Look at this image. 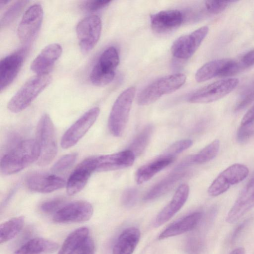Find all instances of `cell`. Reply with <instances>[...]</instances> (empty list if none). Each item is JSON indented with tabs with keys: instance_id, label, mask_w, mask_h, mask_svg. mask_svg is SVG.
Wrapping results in <instances>:
<instances>
[{
	"instance_id": "obj_1",
	"label": "cell",
	"mask_w": 254,
	"mask_h": 254,
	"mask_svg": "<svg viewBox=\"0 0 254 254\" xmlns=\"http://www.w3.org/2000/svg\"><path fill=\"white\" fill-rule=\"evenodd\" d=\"M40 154V148L36 140H23L1 158L0 171L4 175L16 173L38 161Z\"/></svg>"
},
{
	"instance_id": "obj_19",
	"label": "cell",
	"mask_w": 254,
	"mask_h": 254,
	"mask_svg": "<svg viewBox=\"0 0 254 254\" xmlns=\"http://www.w3.org/2000/svg\"><path fill=\"white\" fill-rule=\"evenodd\" d=\"M183 20L182 12L176 9L161 11L150 16L151 27L158 33H168L176 29Z\"/></svg>"
},
{
	"instance_id": "obj_20",
	"label": "cell",
	"mask_w": 254,
	"mask_h": 254,
	"mask_svg": "<svg viewBox=\"0 0 254 254\" xmlns=\"http://www.w3.org/2000/svg\"><path fill=\"white\" fill-rule=\"evenodd\" d=\"M190 189L187 184L179 187L170 202L157 216L154 226L159 227L169 221L184 206L189 197Z\"/></svg>"
},
{
	"instance_id": "obj_40",
	"label": "cell",
	"mask_w": 254,
	"mask_h": 254,
	"mask_svg": "<svg viewBox=\"0 0 254 254\" xmlns=\"http://www.w3.org/2000/svg\"><path fill=\"white\" fill-rule=\"evenodd\" d=\"M202 247V242L200 238L196 236H192L188 238L185 248L188 254H200Z\"/></svg>"
},
{
	"instance_id": "obj_2",
	"label": "cell",
	"mask_w": 254,
	"mask_h": 254,
	"mask_svg": "<svg viewBox=\"0 0 254 254\" xmlns=\"http://www.w3.org/2000/svg\"><path fill=\"white\" fill-rule=\"evenodd\" d=\"M51 80L49 74L36 75L30 78L8 101L7 109L14 113L24 110L49 85Z\"/></svg>"
},
{
	"instance_id": "obj_36",
	"label": "cell",
	"mask_w": 254,
	"mask_h": 254,
	"mask_svg": "<svg viewBox=\"0 0 254 254\" xmlns=\"http://www.w3.org/2000/svg\"><path fill=\"white\" fill-rule=\"evenodd\" d=\"M235 0H206L205 7L206 11L212 14H218L224 11L231 4L236 2Z\"/></svg>"
},
{
	"instance_id": "obj_3",
	"label": "cell",
	"mask_w": 254,
	"mask_h": 254,
	"mask_svg": "<svg viewBox=\"0 0 254 254\" xmlns=\"http://www.w3.org/2000/svg\"><path fill=\"white\" fill-rule=\"evenodd\" d=\"M186 76L181 73L162 77L147 85L138 94V105L151 104L163 95L171 93L181 87L186 81Z\"/></svg>"
},
{
	"instance_id": "obj_34",
	"label": "cell",
	"mask_w": 254,
	"mask_h": 254,
	"mask_svg": "<svg viewBox=\"0 0 254 254\" xmlns=\"http://www.w3.org/2000/svg\"><path fill=\"white\" fill-rule=\"evenodd\" d=\"M230 187L219 174L208 188V193L211 196H217L226 191Z\"/></svg>"
},
{
	"instance_id": "obj_23",
	"label": "cell",
	"mask_w": 254,
	"mask_h": 254,
	"mask_svg": "<svg viewBox=\"0 0 254 254\" xmlns=\"http://www.w3.org/2000/svg\"><path fill=\"white\" fill-rule=\"evenodd\" d=\"M140 233L135 227L123 231L113 249L112 254H132L140 240Z\"/></svg>"
},
{
	"instance_id": "obj_37",
	"label": "cell",
	"mask_w": 254,
	"mask_h": 254,
	"mask_svg": "<svg viewBox=\"0 0 254 254\" xmlns=\"http://www.w3.org/2000/svg\"><path fill=\"white\" fill-rule=\"evenodd\" d=\"M237 72L239 73L254 65V49L243 54L238 60H234Z\"/></svg>"
},
{
	"instance_id": "obj_16",
	"label": "cell",
	"mask_w": 254,
	"mask_h": 254,
	"mask_svg": "<svg viewBox=\"0 0 254 254\" xmlns=\"http://www.w3.org/2000/svg\"><path fill=\"white\" fill-rule=\"evenodd\" d=\"M62 47L58 43L50 44L43 48L30 65L37 75L49 74L55 62L61 57Z\"/></svg>"
},
{
	"instance_id": "obj_39",
	"label": "cell",
	"mask_w": 254,
	"mask_h": 254,
	"mask_svg": "<svg viewBox=\"0 0 254 254\" xmlns=\"http://www.w3.org/2000/svg\"><path fill=\"white\" fill-rule=\"evenodd\" d=\"M192 144V140L189 139L177 141L167 149L165 154L176 156V155L190 148Z\"/></svg>"
},
{
	"instance_id": "obj_45",
	"label": "cell",
	"mask_w": 254,
	"mask_h": 254,
	"mask_svg": "<svg viewBox=\"0 0 254 254\" xmlns=\"http://www.w3.org/2000/svg\"><path fill=\"white\" fill-rule=\"evenodd\" d=\"M254 122V106L251 108L245 114L241 121V125H247Z\"/></svg>"
},
{
	"instance_id": "obj_38",
	"label": "cell",
	"mask_w": 254,
	"mask_h": 254,
	"mask_svg": "<svg viewBox=\"0 0 254 254\" xmlns=\"http://www.w3.org/2000/svg\"><path fill=\"white\" fill-rule=\"evenodd\" d=\"M64 200L63 198H55L43 202L40 209L45 213H55L64 205Z\"/></svg>"
},
{
	"instance_id": "obj_15",
	"label": "cell",
	"mask_w": 254,
	"mask_h": 254,
	"mask_svg": "<svg viewBox=\"0 0 254 254\" xmlns=\"http://www.w3.org/2000/svg\"><path fill=\"white\" fill-rule=\"evenodd\" d=\"M254 207V178L243 189L226 218L229 223H234Z\"/></svg>"
},
{
	"instance_id": "obj_43",
	"label": "cell",
	"mask_w": 254,
	"mask_h": 254,
	"mask_svg": "<svg viewBox=\"0 0 254 254\" xmlns=\"http://www.w3.org/2000/svg\"><path fill=\"white\" fill-rule=\"evenodd\" d=\"M111 0H98L85 1L82 4V8L89 11H94L108 6Z\"/></svg>"
},
{
	"instance_id": "obj_35",
	"label": "cell",
	"mask_w": 254,
	"mask_h": 254,
	"mask_svg": "<svg viewBox=\"0 0 254 254\" xmlns=\"http://www.w3.org/2000/svg\"><path fill=\"white\" fill-rule=\"evenodd\" d=\"M77 157L75 153L66 154L61 157L53 165L52 171L55 173L62 172L73 165Z\"/></svg>"
},
{
	"instance_id": "obj_7",
	"label": "cell",
	"mask_w": 254,
	"mask_h": 254,
	"mask_svg": "<svg viewBox=\"0 0 254 254\" xmlns=\"http://www.w3.org/2000/svg\"><path fill=\"white\" fill-rule=\"evenodd\" d=\"M239 80L227 78L215 81L194 92L188 98L192 103H207L217 101L233 91L238 85Z\"/></svg>"
},
{
	"instance_id": "obj_17",
	"label": "cell",
	"mask_w": 254,
	"mask_h": 254,
	"mask_svg": "<svg viewBox=\"0 0 254 254\" xmlns=\"http://www.w3.org/2000/svg\"><path fill=\"white\" fill-rule=\"evenodd\" d=\"M135 157L129 149L112 154L96 156V171H108L128 167L133 164Z\"/></svg>"
},
{
	"instance_id": "obj_47",
	"label": "cell",
	"mask_w": 254,
	"mask_h": 254,
	"mask_svg": "<svg viewBox=\"0 0 254 254\" xmlns=\"http://www.w3.org/2000/svg\"><path fill=\"white\" fill-rule=\"evenodd\" d=\"M245 251L244 248L242 247H239L235 249L230 254H245Z\"/></svg>"
},
{
	"instance_id": "obj_33",
	"label": "cell",
	"mask_w": 254,
	"mask_h": 254,
	"mask_svg": "<svg viewBox=\"0 0 254 254\" xmlns=\"http://www.w3.org/2000/svg\"><path fill=\"white\" fill-rule=\"evenodd\" d=\"M254 101V78L243 88L236 102L235 111L244 109Z\"/></svg>"
},
{
	"instance_id": "obj_48",
	"label": "cell",
	"mask_w": 254,
	"mask_h": 254,
	"mask_svg": "<svg viewBox=\"0 0 254 254\" xmlns=\"http://www.w3.org/2000/svg\"><path fill=\"white\" fill-rule=\"evenodd\" d=\"M8 0H1L0 1V7L2 8V7L5 5L7 3H8Z\"/></svg>"
},
{
	"instance_id": "obj_5",
	"label": "cell",
	"mask_w": 254,
	"mask_h": 254,
	"mask_svg": "<svg viewBox=\"0 0 254 254\" xmlns=\"http://www.w3.org/2000/svg\"><path fill=\"white\" fill-rule=\"evenodd\" d=\"M135 94L134 87L127 88L120 94L113 105L108 119V128L115 136H121L125 130Z\"/></svg>"
},
{
	"instance_id": "obj_11",
	"label": "cell",
	"mask_w": 254,
	"mask_h": 254,
	"mask_svg": "<svg viewBox=\"0 0 254 254\" xmlns=\"http://www.w3.org/2000/svg\"><path fill=\"white\" fill-rule=\"evenodd\" d=\"M206 26L199 28L192 32L182 36L173 43L171 51L172 55L178 59L187 60L195 52L208 34Z\"/></svg>"
},
{
	"instance_id": "obj_22",
	"label": "cell",
	"mask_w": 254,
	"mask_h": 254,
	"mask_svg": "<svg viewBox=\"0 0 254 254\" xmlns=\"http://www.w3.org/2000/svg\"><path fill=\"white\" fill-rule=\"evenodd\" d=\"M200 212L190 213L179 220L172 223L159 236V240L164 239L182 234L194 229L202 218Z\"/></svg>"
},
{
	"instance_id": "obj_44",
	"label": "cell",
	"mask_w": 254,
	"mask_h": 254,
	"mask_svg": "<svg viewBox=\"0 0 254 254\" xmlns=\"http://www.w3.org/2000/svg\"><path fill=\"white\" fill-rule=\"evenodd\" d=\"M95 245L89 236L78 247L73 254H94Z\"/></svg>"
},
{
	"instance_id": "obj_28",
	"label": "cell",
	"mask_w": 254,
	"mask_h": 254,
	"mask_svg": "<svg viewBox=\"0 0 254 254\" xmlns=\"http://www.w3.org/2000/svg\"><path fill=\"white\" fill-rule=\"evenodd\" d=\"M24 219L22 216L12 218L1 224L0 242L5 243L14 238L22 228Z\"/></svg>"
},
{
	"instance_id": "obj_42",
	"label": "cell",
	"mask_w": 254,
	"mask_h": 254,
	"mask_svg": "<svg viewBox=\"0 0 254 254\" xmlns=\"http://www.w3.org/2000/svg\"><path fill=\"white\" fill-rule=\"evenodd\" d=\"M137 194V191L135 189H126L122 196V204L127 207H132L136 202Z\"/></svg>"
},
{
	"instance_id": "obj_21",
	"label": "cell",
	"mask_w": 254,
	"mask_h": 254,
	"mask_svg": "<svg viewBox=\"0 0 254 254\" xmlns=\"http://www.w3.org/2000/svg\"><path fill=\"white\" fill-rule=\"evenodd\" d=\"M175 159V156L164 154L142 166L135 174L136 183L141 184L149 180L157 173L171 164Z\"/></svg>"
},
{
	"instance_id": "obj_24",
	"label": "cell",
	"mask_w": 254,
	"mask_h": 254,
	"mask_svg": "<svg viewBox=\"0 0 254 254\" xmlns=\"http://www.w3.org/2000/svg\"><path fill=\"white\" fill-rule=\"evenodd\" d=\"M230 59H219L210 61L201 66L195 74L198 82H202L216 77H225Z\"/></svg>"
},
{
	"instance_id": "obj_13",
	"label": "cell",
	"mask_w": 254,
	"mask_h": 254,
	"mask_svg": "<svg viewBox=\"0 0 254 254\" xmlns=\"http://www.w3.org/2000/svg\"><path fill=\"white\" fill-rule=\"evenodd\" d=\"M96 171V156L87 158L79 163L69 176L66 184V191L72 195L86 186L92 174Z\"/></svg>"
},
{
	"instance_id": "obj_9",
	"label": "cell",
	"mask_w": 254,
	"mask_h": 254,
	"mask_svg": "<svg viewBox=\"0 0 254 254\" xmlns=\"http://www.w3.org/2000/svg\"><path fill=\"white\" fill-rule=\"evenodd\" d=\"M43 9L41 4L31 5L24 13L17 28L21 42L29 44L34 40L42 25Z\"/></svg>"
},
{
	"instance_id": "obj_30",
	"label": "cell",
	"mask_w": 254,
	"mask_h": 254,
	"mask_svg": "<svg viewBox=\"0 0 254 254\" xmlns=\"http://www.w3.org/2000/svg\"><path fill=\"white\" fill-rule=\"evenodd\" d=\"M153 131V127L148 125L145 127L135 137L129 146L130 150L135 156L140 155L147 146Z\"/></svg>"
},
{
	"instance_id": "obj_6",
	"label": "cell",
	"mask_w": 254,
	"mask_h": 254,
	"mask_svg": "<svg viewBox=\"0 0 254 254\" xmlns=\"http://www.w3.org/2000/svg\"><path fill=\"white\" fill-rule=\"evenodd\" d=\"M119 63L120 57L117 49L113 46L106 49L100 55L91 71V82L97 86H103L111 83L115 77Z\"/></svg>"
},
{
	"instance_id": "obj_14",
	"label": "cell",
	"mask_w": 254,
	"mask_h": 254,
	"mask_svg": "<svg viewBox=\"0 0 254 254\" xmlns=\"http://www.w3.org/2000/svg\"><path fill=\"white\" fill-rule=\"evenodd\" d=\"M63 178L53 174L35 173L26 179L25 185L32 191L40 193H50L66 186Z\"/></svg>"
},
{
	"instance_id": "obj_32",
	"label": "cell",
	"mask_w": 254,
	"mask_h": 254,
	"mask_svg": "<svg viewBox=\"0 0 254 254\" xmlns=\"http://www.w3.org/2000/svg\"><path fill=\"white\" fill-rule=\"evenodd\" d=\"M28 2L27 0H18L10 5L1 16L0 28L6 27L15 20Z\"/></svg>"
},
{
	"instance_id": "obj_4",
	"label": "cell",
	"mask_w": 254,
	"mask_h": 254,
	"mask_svg": "<svg viewBox=\"0 0 254 254\" xmlns=\"http://www.w3.org/2000/svg\"><path fill=\"white\" fill-rule=\"evenodd\" d=\"M36 140L40 151L38 164L41 166H46L53 161L58 151L55 127L47 114H44L38 122Z\"/></svg>"
},
{
	"instance_id": "obj_41",
	"label": "cell",
	"mask_w": 254,
	"mask_h": 254,
	"mask_svg": "<svg viewBox=\"0 0 254 254\" xmlns=\"http://www.w3.org/2000/svg\"><path fill=\"white\" fill-rule=\"evenodd\" d=\"M254 135L253 123L241 125L237 132V139L238 142L243 143Z\"/></svg>"
},
{
	"instance_id": "obj_31",
	"label": "cell",
	"mask_w": 254,
	"mask_h": 254,
	"mask_svg": "<svg viewBox=\"0 0 254 254\" xmlns=\"http://www.w3.org/2000/svg\"><path fill=\"white\" fill-rule=\"evenodd\" d=\"M219 147V140L215 139L199 153L190 156L192 164H202L210 161L217 155Z\"/></svg>"
},
{
	"instance_id": "obj_27",
	"label": "cell",
	"mask_w": 254,
	"mask_h": 254,
	"mask_svg": "<svg viewBox=\"0 0 254 254\" xmlns=\"http://www.w3.org/2000/svg\"><path fill=\"white\" fill-rule=\"evenodd\" d=\"M87 227L78 228L65 239L58 254H73L81 243L89 236Z\"/></svg>"
},
{
	"instance_id": "obj_8",
	"label": "cell",
	"mask_w": 254,
	"mask_h": 254,
	"mask_svg": "<svg viewBox=\"0 0 254 254\" xmlns=\"http://www.w3.org/2000/svg\"><path fill=\"white\" fill-rule=\"evenodd\" d=\"M101 30V20L97 15L87 16L78 22L76 32L83 54H86L94 48L100 38Z\"/></svg>"
},
{
	"instance_id": "obj_46",
	"label": "cell",
	"mask_w": 254,
	"mask_h": 254,
	"mask_svg": "<svg viewBox=\"0 0 254 254\" xmlns=\"http://www.w3.org/2000/svg\"><path fill=\"white\" fill-rule=\"evenodd\" d=\"M247 223V221H245L243 222L242 224H241L234 231L232 239V240H234L238 236V235L241 232L242 230L245 227Z\"/></svg>"
},
{
	"instance_id": "obj_10",
	"label": "cell",
	"mask_w": 254,
	"mask_h": 254,
	"mask_svg": "<svg viewBox=\"0 0 254 254\" xmlns=\"http://www.w3.org/2000/svg\"><path fill=\"white\" fill-rule=\"evenodd\" d=\"M99 114L100 109L96 107L81 116L63 135L61 142L62 147L67 149L76 144L95 122Z\"/></svg>"
},
{
	"instance_id": "obj_29",
	"label": "cell",
	"mask_w": 254,
	"mask_h": 254,
	"mask_svg": "<svg viewBox=\"0 0 254 254\" xmlns=\"http://www.w3.org/2000/svg\"><path fill=\"white\" fill-rule=\"evenodd\" d=\"M249 173V169L245 165L234 164L225 169L220 174L231 186L243 181L247 178Z\"/></svg>"
},
{
	"instance_id": "obj_26",
	"label": "cell",
	"mask_w": 254,
	"mask_h": 254,
	"mask_svg": "<svg viewBox=\"0 0 254 254\" xmlns=\"http://www.w3.org/2000/svg\"><path fill=\"white\" fill-rule=\"evenodd\" d=\"M187 174L186 171L177 170L170 174L153 186L145 194L144 200H151L159 197L171 190Z\"/></svg>"
},
{
	"instance_id": "obj_12",
	"label": "cell",
	"mask_w": 254,
	"mask_h": 254,
	"mask_svg": "<svg viewBox=\"0 0 254 254\" xmlns=\"http://www.w3.org/2000/svg\"><path fill=\"white\" fill-rule=\"evenodd\" d=\"M93 213L92 205L85 201H76L64 205L53 216L56 223L84 222L89 220Z\"/></svg>"
},
{
	"instance_id": "obj_25",
	"label": "cell",
	"mask_w": 254,
	"mask_h": 254,
	"mask_svg": "<svg viewBox=\"0 0 254 254\" xmlns=\"http://www.w3.org/2000/svg\"><path fill=\"white\" fill-rule=\"evenodd\" d=\"M58 248L59 245L52 240L35 238L21 246L14 254H50Z\"/></svg>"
},
{
	"instance_id": "obj_18",
	"label": "cell",
	"mask_w": 254,
	"mask_h": 254,
	"mask_svg": "<svg viewBox=\"0 0 254 254\" xmlns=\"http://www.w3.org/2000/svg\"><path fill=\"white\" fill-rule=\"evenodd\" d=\"M23 51L6 56L0 62V91L7 87L18 73L24 61Z\"/></svg>"
}]
</instances>
